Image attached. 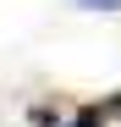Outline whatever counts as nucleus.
<instances>
[{
	"label": "nucleus",
	"instance_id": "1",
	"mask_svg": "<svg viewBox=\"0 0 121 127\" xmlns=\"http://www.w3.org/2000/svg\"><path fill=\"white\" fill-rule=\"evenodd\" d=\"M105 116H110L105 105H83V111H77V122H72V127H105Z\"/></svg>",
	"mask_w": 121,
	"mask_h": 127
},
{
	"label": "nucleus",
	"instance_id": "2",
	"mask_svg": "<svg viewBox=\"0 0 121 127\" xmlns=\"http://www.w3.org/2000/svg\"><path fill=\"white\" fill-rule=\"evenodd\" d=\"M105 111H121V94H116V99H110V105H105Z\"/></svg>",
	"mask_w": 121,
	"mask_h": 127
}]
</instances>
